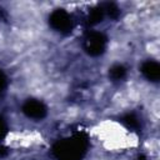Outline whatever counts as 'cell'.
<instances>
[{"instance_id":"6da1fadb","label":"cell","mask_w":160,"mask_h":160,"mask_svg":"<svg viewBox=\"0 0 160 160\" xmlns=\"http://www.w3.org/2000/svg\"><path fill=\"white\" fill-rule=\"evenodd\" d=\"M96 134L99 141H101V145L109 151L129 148L134 141L131 134H129L126 129L114 121L99 124Z\"/></svg>"}]
</instances>
